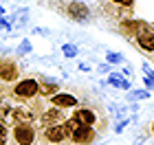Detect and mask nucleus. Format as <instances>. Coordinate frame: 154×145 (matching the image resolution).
<instances>
[{
	"instance_id": "f257e3e1",
	"label": "nucleus",
	"mask_w": 154,
	"mask_h": 145,
	"mask_svg": "<svg viewBox=\"0 0 154 145\" xmlns=\"http://www.w3.org/2000/svg\"><path fill=\"white\" fill-rule=\"evenodd\" d=\"M13 136H16L18 145H33V141H35V130L31 125L20 123V125H16V130H13Z\"/></svg>"
},
{
	"instance_id": "f03ea898",
	"label": "nucleus",
	"mask_w": 154,
	"mask_h": 145,
	"mask_svg": "<svg viewBox=\"0 0 154 145\" xmlns=\"http://www.w3.org/2000/svg\"><path fill=\"white\" fill-rule=\"evenodd\" d=\"M38 90H40V86H38L35 79H24V81H20V84L16 86V95H18V97H24V99L33 97Z\"/></svg>"
},
{
	"instance_id": "7ed1b4c3",
	"label": "nucleus",
	"mask_w": 154,
	"mask_h": 145,
	"mask_svg": "<svg viewBox=\"0 0 154 145\" xmlns=\"http://www.w3.org/2000/svg\"><path fill=\"white\" fill-rule=\"evenodd\" d=\"M73 139L84 145V143H90L95 139V132H93V128H90V125H77L73 130Z\"/></svg>"
},
{
	"instance_id": "20e7f679",
	"label": "nucleus",
	"mask_w": 154,
	"mask_h": 145,
	"mask_svg": "<svg viewBox=\"0 0 154 145\" xmlns=\"http://www.w3.org/2000/svg\"><path fill=\"white\" fill-rule=\"evenodd\" d=\"M18 77V68L13 62H2L0 64V79H5V81H11V79H16Z\"/></svg>"
},
{
	"instance_id": "39448f33",
	"label": "nucleus",
	"mask_w": 154,
	"mask_h": 145,
	"mask_svg": "<svg viewBox=\"0 0 154 145\" xmlns=\"http://www.w3.org/2000/svg\"><path fill=\"white\" fill-rule=\"evenodd\" d=\"M53 103L57 108H73V106H77V99L66 92H57V95H53Z\"/></svg>"
},
{
	"instance_id": "423d86ee",
	"label": "nucleus",
	"mask_w": 154,
	"mask_h": 145,
	"mask_svg": "<svg viewBox=\"0 0 154 145\" xmlns=\"http://www.w3.org/2000/svg\"><path fill=\"white\" fill-rule=\"evenodd\" d=\"M68 13H71L75 20H79V22H86V20H88V9H86L82 2H71V7H68Z\"/></svg>"
},
{
	"instance_id": "0eeeda50",
	"label": "nucleus",
	"mask_w": 154,
	"mask_h": 145,
	"mask_svg": "<svg viewBox=\"0 0 154 145\" xmlns=\"http://www.w3.org/2000/svg\"><path fill=\"white\" fill-rule=\"evenodd\" d=\"M64 136H66L64 125H51V128L46 130V139L51 141V143H60V141H64Z\"/></svg>"
},
{
	"instance_id": "6e6552de",
	"label": "nucleus",
	"mask_w": 154,
	"mask_h": 145,
	"mask_svg": "<svg viewBox=\"0 0 154 145\" xmlns=\"http://www.w3.org/2000/svg\"><path fill=\"white\" fill-rule=\"evenodd\" d=\"M75 121L82 123V125H93L95 112H90V110H77V112H75Z\"/></svg>"
},
{
	"instance_id": "1a4fd4ad",
	"label": "nucleus",
	"mask_w": 154,
	"mask_h": 145,
	"mask_svg": "<svg viewBox=\"0 0 154 145\" xmlns=\"http://www.w3.org/2000/svg\"><path fill=\"white\" fill-rule=\"evenodd\" d=\"M139 46L145 48V51H154V35L141 31V33H139Z\"/></svg>"
},
{
	"instance_id": "9d476101",
	"label": "nucleus",
	"mask_w": 154,
	"mask_h": 145,
	"mask_svg": "<svg viewBox=\"0 0 154 145\" xmlns=\"http://www.w3.org/2000/svg\"><path fill=\"white\" fill-rule=\"evenodd\" d=\"M110 84L112 86H119V88H123V90H130V84L125 79H121L119 75H110Z\"/></svg>"
},
{
	"instance_id": "9b49d317",
	"label": "nucleus",
	"mask_w": 154,
	"mask_h": 145,
	"mask_svg": "<svg viewBox=\"0 0 154 145\" xmlns=\"http://www.w3.org/2000/svg\"><path fill=\"white\" fill-rule=\"evenodd\" d=\"M62 53H64L66 57H75V55H77V46L75 44H64V46H62Z\"/></svg>"
},
{
	"instance_id": "f8f14e48",
	"label": "nucleus",
	"mask_w": 154,
	"mask_h": 145,
	"mask_svg": "<svg viewBox=\"0 0 154 145\" xmlns=\"http://www.w3.org/2000/svg\"><path fill=\"white\" fill-rule=\"evenodd\" d=\"M106 59H108V64H121V62H123V57L119 53H108Z\"/></svg>"
},
{
	"instance_id": "ddd939ff",
	"label": "nucleus",
	"mask_w": 154,
	"mask_h": 145,
	"mask_svg": "<svg viewBox=\"0 0 154 145\" xmlns=\"http://www.w3.org/2000/svg\"><path fill=\"white\" fill-rule=\"evenodd\" d=\"M150 92L148 90H134V92H130V99H148Z\"/></svg>"
},
{
	"instance_id": "4468645a",
	"label": "nucleus",
	"mask_w": 154,
	"mask_h": 145,
	"mask_svg": "<svg viewBox=\"0 0 154 145\" xmlns=\"http://www.w3.org/2000/svg\"><path fill=\"white\" fill-rule=\"evenodd\" d=\"M5 141H7V130H5V125H0V143L5 145Z\"/></svg>"
},
{
	"instance_id": "2eb2a0df",
	"label": "nucleus",
	"mask_w": 154,
	"mask_h": 145,
	"mask_svg": "<svg viewBox=\"0 0 154 145\" xmlns=\"http://www.w3.org/2000/svg\"><path fill=\"white\" fill-rule=\"evenodd\" d=\"M31 51V44L29 42H22V46H20V53H29Z\"/></svg>"
},
{
	"instance_id": "dca6fc26",
	"label": "nucleus",
	"mask_w": 154,
	"mask_h": 145,
	"mask_svg": "<svg viewBox=\"0 0 154 145\" xmlns=\"http://www.w3.org/2000/svg\"><path fill=\"white\" fill-rule=\"evenodd\" d=\"M112 2H117V5H125V7H128V5H132V0H112Z\"/></svg>"
},
{
	"instance_id": "f3484780",
	"label": "nucleus",
	"mask_w": 154,
	"mask_h": 145,
	"mask_svg": "<svg viewBox=\"0 0 154 145\" xmlns=\"http://www.w3.org/2000/svg\"><path fill=\"white\" fill-rule=\"evenodd\" d=\"M145 88H154V79H150V77L145 79Z\"/></svg>"
},
{
	"instance_id": "a211bd4d",
	"label": "nucleus",
	"mask_w": 154,
	"mask_h": 145,
	"mask_svg": "<svg viewBox=\"0 0 154 145\" xmlns=\"http://www.w3.org/2000/svg\"><path fill=\"white\" fill-rule=\"evenodd\" d=\"M0 13H5V9H2V5H0Z\"/></svg>"
},
{
	"instance_id": "6ab92c4d",
	"label": "nucleus",
	"mask_w": 154,
	"mask_h": 145,
	"mask_svg": "<svg viewBox=\"0 0 154 145\" xmlns=\"http://www.w3.org/2000/svg\"><path fill=\"white\" fill-rule=\"evenodd\" d=\"M152 132H154V125H152Z\"/></svg>"
}]
</instances>
